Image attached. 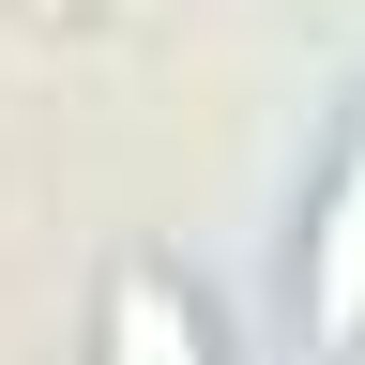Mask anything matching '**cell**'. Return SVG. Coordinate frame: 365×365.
Wrapping results in <instances>:
<instances>
[{"mask_svg": "<svg viewBox=\"0 0 365 365\" xmlns=\"http://www.w3.org/2000/svg\"><path fill=\"white\" fill-rule=\"evenodd\" d=\"M107 350L122 365H198V319H182L168 274H122V289H107Z\"/></svg>", "mask_w": 365, "mask_h": 365, "instance_id": "cell-2", "label": "cell"}, {"mask_svg": "<svg viewBox=\"0 0 365 365\" xmlns=\"http://www.w3.org/2000/svg\"><path fill=\"white\" fill-rule=\"evenodd\" d=\"M304 304H319V335H365V137H350L335 198H319V259H304Z\"/></svg>", "mask_w": 365, "mask_h": 365, "instance_id": "cell-1", "label": "cell"}]
</instances>
